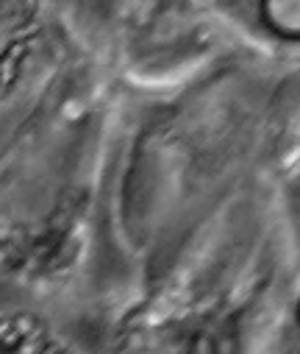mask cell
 I'll return each mask as SVG.
<instances>
[{"mask_svg":"<svg viewBox=\"0 0 300 354\" xmlns=\"http://www.w3.org/2000/svg\"><path fill=\"white\" fill-rule=\"evenodd\" d=\"M259 15L272 37L283 42H300V0H264Z\"/></svg>","mask_w":300,"mask_h":354,"instance_id":"cell-1","label":"cell"},{"mask_svg":"<svg viewBox=\"0 0 300 354\" xmlns=\"http://www.w3.org/2000/svg\"><path fill=\"white\" fill-rule=\"evenodd\" d=\"M294 318H297V324H300V304H297V313H294Z\"/></svg>","mask_w":300,"mask_h":354,"instance_id":"cell-2","label":"cell"}]
</instances>
